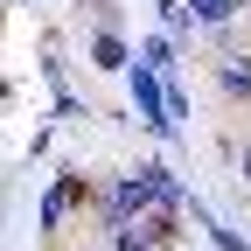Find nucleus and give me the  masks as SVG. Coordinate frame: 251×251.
<instances>
[{
    "instance_id": "7",
    "label": "nucleus",
    "mask_w": 251,
    "mask_h": 251,
    "mask_svg": "<svg viewBox=\"0 0 251 251\" xmlns=\"http://www.w3.org/2000/svg\"><path fill=\"white\" fill-rule=\"evenodd\" d=\"M237 175H244V181H251V147H244V153H237Z\"/></svg>"
},
{
    "instance_id": "1",
    "label": "nucleus",
    "mask_w": 251,
    "mask_h": 251,
    "mask_svg": "<svg viewBox=\"0 0 251 251\" xmlns=\"http://www.w3.org/2000/svg\"><path fill=\"white\" fill-rule=\"evenodd\" d=\"M209 70H216V91H224V98L251 105V56H244V49H230V56H216Z\"/></svg>"
},
{
    "instance_id": "4",
    "label": "nucleus",
    "mask_w": 251,
    "mask_h": 251,
    "mask_svg": "<svg viewBox=\"0 0 251 251\" xmlns=\"http://www.w3.org/2000/svg\"><path fill=\"white\" fill-rule=\"evenodd\" d=\"M112 251H161V244L147 237V224H119L112 230Z\"/></svg>"
},
{
    "instance_id": "6",
    "label": "nucleus",
    "mask_w": 251,
    "mask_h": 251,
    "mask_svg": "<svg viewBox=\"0 0 251 251\" xmlns=\"http://www.w3.org/2000/svg\"><path fill=\"white\" fill-rule=\"evenodd\" d=\"M153 7H161V21H168V28H181V35H188V21H196V14H188L181 0H153Z\"/></svg>"
},
{
    "instance_id": "2",
    "label": "nucleus",
    "mask_w": 251,
    "mask_h": 251,
    "mask_svg": "<svg viewBox=\"0 0 251 251\" xmlns=\"http://www.w3.org/2000/svg\"><path fill=\"white\" fill-rule=\"evenodd\" d=\"M91 63H98V70H126V42H119V28H98V35H91Z\"/></svg>"
},
{
    "instance_id": "3",
    "label": "nucleus",
    "mask_w": 251,
    "mask_h": 251,
    "mask_svg": "<svg viewBox=\"0 0 251 251\" xmlns=\"http://www.w3.org/2000/svg\"><path fill=\"white\" fill-rule=\"evenodd\" d=\"M237 7H244V0H188V14H196L202 28H230V21H237Z\"/></svg>"
},
{
    "instance_id": "8",
    "label": "nucleus",
    "mask_w": 251,
    "mask_h": 251,
    "mask_svg": "<svg viewBox=\"0 0 251 251\" xmlns=\"http://www.w3.org/2000/svg\"><path fill=\"white\" fill-rule=\"evenodd\" d=\"M244 14H251V0H244Z\"/></svg>"
},
{
    "instance_id": "5",
    "label": "nucleus",
    "mask_w": 251,
    "mask_h": 251,
    "mask_svg": "<svg viewBox=\"0 0 251 251\" xmlns=\"http://www.w3.org/2000/svg\"><path fill=\"white\" fill-rule=\"evenodd\" d=\"M140 56H147V70H175V42H168V35H153Z\"/></svg>"
}]
</instances>
